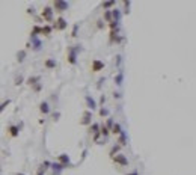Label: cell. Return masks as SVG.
I'll return each mask as SVG.
<instances>
[{
	"label": "cell",
	"mask_w": 196,
	"mask_h": 175,
	"mask_svg": "<svg viewBox=\"0 0 196 175\" xmlns=\"http://www.w3.org/2000/svg\"><path fill=\"white\" fill-rule=\"evenodd\" d=\"M80 50V45H75V47H70L68 48V62L71 65L77 64V52Z\"/></svg>",
	"instance_id": "cell-1"
},
{
	"label": "cell",
	"mask_w": 196,
	"mask_h": 175,
	"mask_svg": "<svg viewBox=\"0 0 196 175\" xmlns=\"http://www.w3.org/2000/svg\"><path fill=\"white\" fill-rule=\"evenodd\" d=\"M53 6H55V11H57V12H65L68 9V2H63V0H55V3H53Z\"/></svg>",
	"instance_id": "cell-2"
},
{
	"label": "cell",
	"mask_w": 196,
	"mask_h": 175,
	"mask_svg": "<svg viewBox=\"0 0 196 175\" xmlns=\"http://www.w3.org/2000/svg\"><path fill=\"white\" fill-rule=\"evenodd\" d=\"M41 17L47 21V23H51V21H53V9H51V8H44L42 9V12H41Z\"/></svg>",
	"instance_id": "cell-3"
},
{
	"label": "cell",
	"mask_w": 196,
	"mask_h": 175,
	"mask_svg": "<svg viewBox=\"0 0 196 175\" xmlns=\"http://www.w3.org/2000/svg\"><path fill=\"white\" fill-rule=\"evenodd\" d=\"M53 27H55L56 30H65V29L68 27V23L65 21L63 17H59V18H56V23L53 24Z\"/></svg>",
	"instance_id": "cell-4"
},
{
	"label": "cell",
	"mask_w": 196,
	"mask_h": 175,
	"mask_svg": "<svg viewBox=\"0 0 196 175\" xmlns=\"http://www.w3.org/2000/svg\"><path fill=\"white\" fill-rule=\"evenodd\" d=\"M112 160L115 161V163L121 165V166H128V159L124 154H116L115 157H112Z\"/></svg>",
	"instance_id": "cell-5"
},
{
	"label": "cell",
	"mask_w": 196,
	"mask_h": 175,
	"mask_svg": "<svg viewBox=\"0 0 196 175\" xmlns=\"http://www.w3.org/2000/svg\"><path fill=\"white\" fill-rule=\"evenodd\" d=\"M104 68V62H101L100 59H94L92 60V72H98Z\"/></svg>",
	"instance_id": "cell-6"
},
{
	"label": "cell",
	"mask_w": 196,
	"mask_h": 175,
	"mask_svg": "<svg viewBox=\"0 0 196 175\" xmlns=\"http://www.w3.org/2000/svg\"><path fill=\"white\" fill-rule=\"evenodd\" d=\"M30 39H32V44H33V50L35 52H39V50H41V41L38 39V36L35 33H30Z\"/></svg>",
	"instance_id": "cell-7"
},
{
	"label": "cell",
	"mask_w": 196,
	"mask_h": 175,
	"mask_svg": "<svg viewBox=\"0 0 196 175\" xmlns=\"http://www.w3.org/2000/svg\"><path fill=\"white\" fill-rule=\"evenodd\" d=\"M57 160H59V163H60L63 168H68V165H70V157H68L67 154H60V156L57 157Z\"/></svg>",
	"instance_id": "cell-8"
},
{
	"label": "cell",
	"mask_w": 196,
	"mask_h": 175,
	"mask_svg": "<svg viewBox=\"0 0 196 175\" xmlns=\"http://www.w3.org/2000/svg\"><path fill=\"white\" fill-rule=\"evenodd\" d=\"M85 100H86V104H88V107L90 109V110H95L97 109V103H95V100L90 97V95H86L85 97Z\"/></svg>",
	"instance_id": "cell-9"
},
{
	"label": "cell",
	"mask_w": 196,
	"mask_h": 175,
	"mask_svg": "<svg viewBox=\"0 0 196 175\" xmlns=\"http://www.w3.org/2000/svg\"><path fill=\"white\" fill-rule=\"evenodd\" d=\"M90 118H92V113H90L89 110H86L85 115H83V119L80 121V124H82V126H89V124H90Z\"/></svg>",
	"instance_id": "cell-10"
},
{
	"label": "cell",
	"mask_w": 196,
	"mask_h": 175,
	"mask_svg": "<svg viewBox=\"0 0 196 175\" xmlns=\"http://www.w3.org/2000/svg\"><path fill=\"white\" fill-rule=\"evenodd\" d=\"M8 131H9V134H11L12 137H17L18 133H20V127H18V126H9V127H8Z\"/></svg>",
	"instance_id": "cell-11"
},
{
	"label": "cell",
	"mask_w": 196,
	"mask_h": 175,
	"mask_svg": "<svg viewBox=\"0 0 196 175\" xmlns=\"http://www.w3.org/2000/svg\"><path fill=\"white\" fill-rule=\"evenodd\" d=\"M44 67H45V68H48V70L56 68V60H55V59H47V60L44 62Z\"/></svg>",
	"instance_id": "cell-12"
},
{
	"label": "cell",
	"mask_w": 196,
	"mask_h": 175,
	"mask_svg": "<svg viewBox=\"0 0 196 175\" xmlns=\"http://www.w3.org/2000/svg\"><path fill=\"white\" fill-rule=\"evenodd\" d=\"M39 110H41V113L47 115L48 112H50V107H48V103L47 101H42L41 104H39Z\"/></svg>",
	"instance_id": "cell-13"
},
{
	"label": "cell",
	"mask_w": 196,
	"mask_h": 175,
	"mask_svg": "<svg viewBox=\"0 0 196 175\" xmlns=\"http://www.w3.org/2000/svg\"><path fill=\"white\" fill-rule=\"evenodd\" d=\"M112 133H113V134H118V136H119V134L122 133V128H121L119 124H115L113 128H112Z\"/></svg>",
	"instance_id": "cell-14"
},
{
	"label": "cell",
	"mask_w": 196,
	"mask_h": 175,
	"mask_svg": "<svg viewBox=\"0 0 196 175\" xmlns=\"http://www.w3.org/2000/svg\"><path fill=\"white\" fill-rule=\"evenodd\" d=\"M112 14H113V21H119V18H121V12H119V9H113L112 11Z\"/></svg>",
	"instance_id": "cell-15"
},
{
	"label": "cell",
	"mask_w": 196,
	"mask_h": 175,
	"mask_svg": "<svg viewBox=\"0 0 196 175\" xmlns=\"http://www.w3.org/2000/svg\"><path fill=\"white\" fill-rule=\"evenodd\" d=\"M104 18H106V21L112 23V21H113V14H112V11H106V12H104Z\"/></svg>",
	"instance_id": "cell-16"
},
{
	"label": "cell",
	"mask_w": 196,
	"mask_h": 175,
	"mask_svg": "<svg viewBox=\"0 0 196 175\" xmlns=\"http://www.w3.org/2000/svg\"><path fill=\"white\" fill-rule=\"evenodd\" d=\"M125 142H127V134H125V131H122L119 134V143L121 145H125Z\"/></svg>",
	"instance_id": "cell-17"
},
{
	"label": "cell",
	"mask_w": 196,
	"mask_h": 175,
	"mask_svg": "<svg viewBox=\"0 0 196 175\" xmlns=\"http://www.w3.org/2000/svg\"><path fill=\"white\" fill-rule=\"evenodd\" d=\"M51 30H53V27L47 24V26H44V27H42V35H50V33H51Z\"/></svg>",
	"instance_id": "cell-18"
},
{
	"label": "cell",
	"mask_w": 196,
	"mask_h": 175,
	"mask_svg": "<svg viewBox=\"0 0 196 175\" xmlns=\"http://www.w3.org/2000/svg\"><path fill=\"white\" fill-rule=\"evenodd\" d=\"M122 77H124V74L119 72V74L115 77V83H116V85H122Z\"/></svg>",
	"instance_id": "cell-19"
},
{
	"label": "cell",
	"mask_w": 196,
	"mask_h": 175,
	"mask_svg": "<svg viewBox=\"0 0 196 175\" xmlns=\"http://www.w3.org/2000/svg\"><path fill=\"white\" fill-rule=\"evenodd\" d=\"M17 57H18V62H23V60H24V57H26V52H24V50H21V52H18Z\"/></svg>",
	"instance_id": "cell-20"
},
{
	"label": "cell",
	"mask_w": 196,
	"mask_h": 175,
	"mask_svg": "<svg viewBox=\"0 0 196 175\" xmlns=\"http://www.w3.org/2000/svg\"><path fill=\"white\" fill-rule=\"evenodd\" d=\"M113 6H115V2H103L104 9H109V8H113Z\"/></svg>",
	"instance_id": "cell-21"
},
{
	"label": "cell",
	"mask_w": 196,
	"mask_h": 175,
	"mask_svg": "<svg viewBox=\"0 0 196 175\" xmlns=\"http://www.w3.org/2000/svg\"><path fill=\"white\" fill-rule=\"evenodd\" d=\"M119 149H121V145H116V146H113V149L110 151V157H115V154H116L118 151H119Z\"/></svg>",
	"instance_id": "cell-22"
},
{
	"label": "cell",
	"mask_w": 196,
	"mask_h": 175,
	"mask_svg": "<svg viewBox=\"0 0 196 175\" xmlns=\"http://www.w3.org/2000/svg\"><path fill=\"white\" fill-rule=\"evenodd\" d=\"M130 5H131V2H124V6H125V9H124V14H130Z\"/></svg>",
	"instance_id": "cell-23"
},
{
	"label": "cell",
	"mask_w": 196,
	"mask_h": 175,
	"mask_svg": "<svg viewBox=\"0 0 196 175\" xmlns=\"http://www.w3.org/2000/svg\"><path fill=\"white\" fill-rule=\"evenodd\" d=\"M101 134H103V136H107V134H109V128H107V126H101Z\"/></svg>",
	"instance_id": "cell-24"
},
{
	"label": "cell",
	"mask_w": 196,
	"mask_h": 175,
	"mask_svg": "<svg viewBox=\"0 0 196 175\" xmlns=\"http://www.w3.org/2000/svg\"><path fill=\"white\" fill-rule=\"evenodd\" d=\"M38 80H39V77H29V79H27V83H29V85H35Z\"/></svg>",
	"instance_id": "cell-25"
},
{
	"label": "cell",
	"mask_w": 196,
	"mask_h": 175,
	"mask_svg": "<svg viewBox=\"0 0 196 175\" xmlns=\"http://www.w3.org/2000/svg\"><path fill=\"white\" fill-rule=\"evenodd\" d=\"M77 30H78V24H74V27H73V33H71L73 38H75V36H77Z\"/></svg>",
	"instance_id": "cell-26"
},
{
	"label": "cell",
	"mask_w": 196,
	"mask_h": 175,
	"mask_svg": "<svg viewBox=\"0 0 196 175\" xmlns=\"http://www.w3.org/2000/svg\"><path fill=\"white\" fill-rule=\"evenodd\" d=\"M32 33H42V27H39V26H33V32Z\"/></svg>",
	"instance_id": "cell-27"
},
{
	"label": "cell",
	"mask_w": 196,
	"mask_h": 175,
	"mask_svg": "<svg viewBox=\"0 0 196 175\" xmlns=\"http://www.w3.org/2000/svg\"><path fill=\"white\" fill-rule=\"evenodd\" d=\"M107 115H109L107 109H100V116H107Z\"/></svg>",
	"instance_id": "cell-28"
},
{
	"label": "cell",
	"mask_w": 196,
	"mask_h": 175,
	"mask_svg": "<svg viewBox=\"0 0 196 175\" xmlns=\"http://www.w3.org/2000/svg\"><path fill=\"white\" fill-rule=\"evenodd\" d=\"M113 126H115L113 119H112V118H109V119H107V128H113Z\"/></svg>",
	"instance_id": "cell-29"
},
{
	"label": "cell",
	"mask_w": 196,
	"mask_h": 175,
	"mask_svg": "<svg viewBox=\"0 0 196 175\" xmlns=\"http://www.w3.org/2000/svg\"><path fill=\"white\" fill-rule=\"evenodd\" d=\"M8 104H9V100H6V101H3V103H2V106H0V110L3 112V110H5V107H6Z\"/></svg>",
	"instance_id": "cell-30"
},
{
	"label": "cell",
	"mask_w": 196,
	"mask_h": 175,
	"mask_svg": "<svg viewBox=\"0 0 196 175\" xmlns=\"http://www.w3.org/2000/svg\"><path fill=\"white\" fill-rule=\"evenodd\" d=\"M21 83H23V77L20 76V77H17V79H15V85L18 86V85H21Z\"/></svg>",
	"instance_id": "cell-31"
},
{
	"label": "cell",
	"mask_w": 196,
	"mask_h": 175,
	"mask_svg": "<svg viewBox=\"0 0 196 175\" xmlns=\"http://www.w3.org/2000/svg\"><path fill=\"white\" fill-rule=\"evenodd\" d=\"M113 98H121V94H119V92H115V94H113Z\"/></svg>",
	"instance_id": "cell-32"
},
{
	"label": "cell",
	"mask_w": 196,
	"mask_h": 175,
	"mask_svg": "<svg viewBox=\"0 0 196 175\" xmlns=\"http://www.w3.org/2000/svg\"><path fill=\"white\" fill-rule=\"evenodd\" d=\"M104 101H106V97L103 95V97H101V100H100V103H101V104H104Z\"/></svg>",
	"instance_id": "cell-33"
},
{
	"label": "cell",
	"mask_w": 196,
	"mask_h": 175,
	"mask_svg": "<svg viewBox=\"0 0 196 175\" xmlns=\"http://www.w3.org/2000/svg\"><path fill=\"white\" fill-rule=\"evenodd\" d=\"M127 175H139V174H137V171H133V172H130V174H127Z\"/></svg>",
	"instance_id": "cell-34"
},
{
	"label": "cell",
	"mask_w": 196,
	"mask_h": 175,
	"mask_svg": "<svg viewBox=\"0 0 196 175\" xmlns=\"http://www.w3.org/2000/svg\"><path fill=\"white\" fill-rule=\"evenodd\" d=\"M57 118H59V113H53V119H55V121H56V119H57Z\"/></svg>",
	"instance_id": "cell-35"
},
{
	"label": "cell",
	"mask_w": 196,
	"mask_h": 175,
	"mask_svg": "<svg viewBox=\"0 0 196 175\" xmlns=\"http://www.w3.org/2000/svg\"><path fill=\"white\" fill-rule=\"evenodd\" d=\"M36 175H42V172H41V171H38V174H36Z\"/></svg>",
	"instance_id": "cell-36"
},
{
	"label": "cell",
	"mask_w": 196,
	"mask_h": 175,
	"mask_svg": "<svg viewBox=\"0 0 196 175\" xmlns=\"http://www.w3.org/2000/svg\"><path fill=\"white\" fill-rule=\"evenodd\" d=\"M17 175H24V174H17Z\"/></svg>",
	"instance_id": "cell-37"
}]
</instances>
